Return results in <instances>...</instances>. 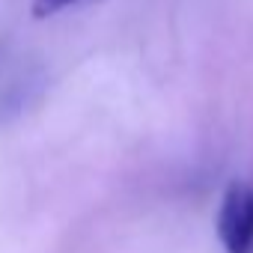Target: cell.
Instances as JSON below:
<instances>
[{
  "label": "cell",
  "mask_w": 253,
  "mask_h": 253,
  "mask_svg": "<svg viewBox=\"0 0 253 253\" xmlns=\"http://www.w3.org/2000/svg\"><path fill=\"white\" fill-rule=\"evenodd\" d=\"M72 3H78V0H33V15H36V18H48V15H54V12L72 6Z\"/></svg>",
  "instance_id": "obj_2"
},
{
  "label": "cell",
  "mask_w": 253,
  "mask_h": 253,
  "mask_svg": "<svg viewBox=\"0 0 253 253\" xmlns=\"http://www.w3.org/2000/svg\"><path fill=\"white\" fill-rule=\"evenodd\" d=\"M217 238L226 253L253 250V185L229 182L217 209Z\"/></svg>",
  "instance_id": "obj_1"
}]
</instances>
